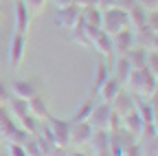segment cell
<instances>
[{"instance_id":"obj_29","label":"cell","mask_w":158,"mask_h":156,"mask_svg":"<svg viewBox=\"0 0 158 156\" xmlns=\"http://www.w3.org/2000/svg\"><path fill=\"white\" fill-rule=\"evenodd\" d=\"M7 154L9 156H29L27 150H24V145H20V143H9L7 145Z\"/></svg>"},{"instance_id":"obj_26","label":"cell","mask_w":158,"mask_h":156,"mask_svg":"<svg viewBox=\"0 0 158 156\" xmlns=\"http://www.w3.org/2000/svg\"><path fill=\"white\" fill-rule=\"evenodd\" d=\"M11 123H13V119H11L9 108H7V106H0V134H5V130H7Z\"/></svg>"},{"instance_id":"obj_23","label":"cell","mask_w":158,"mask_h":156,"mask_svg":"<svg viewBox=\"0 0 158 156\" xmlns=\"http://www.w3.org/2000/svg\"><path fill=\"white\" fill-rule=\"evenodd\" d=\"M9 112L15 116V119H22L24 114H29V99L11 97V99H9Z\"/></svg>"},{"instance_id":"obj_21","label":"cell","mask_w":158,"mask_h":156,"mask_svg":"<svg viewBox=\"0 0 158 156\" xmlns=\"http://www.w3.org/2000/svg\"><path fill=\"white\" fill-rule=\"evenodd\" d=\"M90 143H92L94 154H97V152H106V150L110 147V132H108V130H94Z\"/></svg>"},{"instance_id":"obj_25","label":"cell","mask_w":158,"mask_h":156,"mask_svg":"<svg viewBox=\"0 0 158 156\" xmlns=\"http://www.w3.org/2000/svg\"><path fill=\"white\" fill-rule=\"evenodd\" d=\"M145 68L158 79V51L156 48H149V53H147V62H145Z\"/></svg>"},{"instance_id":"obj_20","label":"cell","mask_w":158,"mask_h":156,"mask_svg":"<svg viewBox=\"0 0 158 156\" xmlns=\"http://www.w3.org/2000/svg\"><path fill=\"white\" fill-rule=\"evenodd\" d=\"M29 112H31L33 116H37L40 121H44L46 116L51 114L48 108H46V103H44V99H42L40 95H35V97H31V99H29Z\"/></svg>"},{"instance_id":"obj_37","label":"cell","mask_w":158,"mask_h":156,"mask_svg":"<svg viewBox=\"0 0 158 156\" xmlns=\"http://www.w3.org/2000/svg\"><path fill=\"white\" fill-rule=\"evenodd\" d=\"M73 5H79V7H86L88 0H73Z\"/></svg>"},{"instance_id":"obj_9","label":"cell","mask_w":158,"mask_h":156,"mask_svg":"<svg viewBox=\"0 0 158 156\" xmlns=\"http://www.w3.org/2000/svg\"><path fill=\"white\" fill-rule=\"evenodd\" d=\"M92 132H94V128H92L88 121L70 123V143H75V145L90 143V139H92Z\"/></svg>"},{"instance_id":"obj_28","label":"cell","mask_w":158,"mask_h":156,"mask_svg":"<svg viewBox=\"0 0 158 156\" xmlns=\"http://www.w3.org/2000/svg\"><path fill=\"white\" fill-rule=\"evenodd\" d=\"M24 150H27V154H29V156H44V154H42V150H40V145H37V141H35V136H29V139H27Z\"/></svg>"},{"instance_id":"obj_17","label":"cell","mask_w":158,"mask_h":156,"mask_svg":"<svg viewBox=\"0 0 158 156\" xmlns=\"http://www.w3.org/2000/svg\"><path fill=\"white\" fill-rule=\"evenodd\" d=\"M112 62H114V77L121 84H125L130 73H132V64L127 60V55H116V60H112Z\"/></svg>"},{"instance_id":"obj_7","label":"cell","mask_w":158,"mask_h":156,"mask_svg":"<svg viewBox=\"0 0 158 156\" xmlns=\"http://www.w3.org/2000/svg\"><path fill=\"white\" fill-rule=\"evenodd\" d=\"M112 44H114V55H127L136 40H134V29H123V31H118L112 35Z\"/></svg>"},{"instance_id":"obj_30","label":"cell","mask_w":158,"mask_h":156,"mask_svg":"<svg viewBox=\"0 0 158 156\" xmlns=\"http://www.w3.org/2000/svg\"><path fill=\"white\" fill-rule=\"evenodd\" d=\"M147 27H149L154 33H158V9L147 11Z\"/></svg>"},{"instance_id":"obj_31","label":"cell","mask_w":158,"mask_h":156,"mask_svg":"<svg viewBox=\"0 0 158 156\" xmlns=\"http://www.w3.org/2000/svg\"><path fill=\"white\" fill-rule=\"evenodd\" d=\"M125 156H145V154H143V145L136 143V141L130 143V145L125 147Z\"/></svg>"},{"instance_id":"obj_41","label":"cell","mask_w":158,"mask_h":156,"mask_svg":"<svg viewBox=\"0 0 158 156\" xmlns=\"http://www.w3.org/2000/svg\"><path fill=\"white\" fill-rule=\"evenodd\" d=\"M0 141H2V134H0Z\"/></svg>"},{"instance_id":"obj_8","label":"cell","mask_w":158,"mask_h":156,"mask_svg":"<svg viewBox=\"0 0 158 156\" xmlns=\"http://www.w3.org/2000/svg\"><path fill=\"white\" fill-rule=\"evenodd\" d=\"M110 112H112V106L106 103V101H99L94 103V110L90 114L88 123L94 128V130H108V119H110Z\"/></svg>"},{"instance_id":"obj_40","label":"cell","mask_w":158,"mask_h":156,"mask_svg":"<svg viewBox=\"0 0 158 156\" xmlns=\"http://www.w3.org/2000/svg\"><path fill=\"white\" fill-rule=\"evenodd\" d=\"M88 5H94V7H97V5H99V0H88Z\"/></svg>"},{"instance_id":"obj_33","label":"cell","mask_w":158,"mask_h":156,"mask_svg":"<svg viewBox=\"0 0 158 156\" xmlns=\"http://www.w3.org/2000/svg\"><path fill=\"white\" fill-rule=\"evenodd\" d=\"M24 5H27L31 11H42L44 5H46V0H24Z\"/></svg>"},{"instance_id":"obj_5","label":"cell","mask_w":158,"mask_h":156,"mask_svg":"<svg viewBox=\"0 0 158 156\" xmlns=\"http://www.w3.org/2000/svg\"><path fill=\"white\" fill-rule=\"evenodd\" d=\"M110 64H108V60L106 57H101V55H97V62H94V70H92V84H90V92L92 95H97L99 92V88H101L108 79H110Z\"/></svg>"},{"instance_id":"obj_12","label":"cell","mask_w":158,"mask_h":156,"mask_svg":"<svg viewBox=\"0 0 158 156\" xmlns=\"http://www.w3.org/2000/svg\"><path fill=\"white\" fill-rule=\"evenodd\" d=\"M143 125H145V121L141 119V114L136 112V108H134L130 114H125V116H123V130H125V132H130L134 139H138V136L143 134Z\"/></svg>"},{"instance_id":"obj_22","label":"cell","mask_w":158,"mask_h":156,"mask_svg":"<svg viewBox=\"0 0 158 156\" xmlns=\"http://www.w3.org/2000/svg\"><path fill=\"white\" fill-rule=\"evenodd\" d=\"M94 99L90 97V99H86L81 106H79L75 112H73V119H70V123H79V121H88L90 119V114H92V110H94Z\"/></svg>"},{"instance_id":"obj_13","label":"cell","mask_w":158,"mask_h":156,"mask_svg":"<svg viewBox=\"0 0 158 156\" xmlns=\"http://www.w3.org/2000/svg\"><path fill=\"white\" fill-rule=\"evenodd\" d=\"M81 20L88 27H92V29H101V24H103V9H99L94 5L81 7Z\"/></svg>"},{"instance_id":"obj_4","label":"cell","mask_w":158,"mask_h":156,"mask_svg":"<svg viewBox=\"0 0 158 156\" xmlns=\"http://www.w3.org/2000/svg\"><path fill=\"white\" fill-rule=\"evenodd\" d=\"M79 18H81V7L79 5H64V7H59L57 13H55V22L59 27H66V29H75L77 22H79Z\"/></svg>"},{"instance_id":"obj_16","label":"cell","mask_w":158,"mask_h":156,"mask_svg":"<svg viewBox=\"0 0 158 156\" xmlns=\"http://www.w3.org/2000/svg\"><path fill=\"white\" fill-rule=\"evenodd\" d=\"M110 106H112V110H114L116 114L125 116V114H130V112L134 110V97H130V95H125V92L121 90V92L114 97V101H112Z\"/></svg>"},{"instance_id":"obj_11","label":"cell","mask_w":158,"mask_h":156,"mask_svg":"<svg viewBox=\"0 0 158 156\" xmlns=\"http://www.w3.org/2000/svg\"><path fill=\"white\" fill-rule=\"evenodd\" d=\"M127 15H130V29L141 31V29L147 27V9L141 7L138 2H134V5L127 7Z\"/></svg>"},{"instance_id":"obj_19","label":"cell","mask_w":158,"mask_h":156,"mask_svg":"<svg viewBox=\"0 0 158 156\" xmlns=\"http://www.w3.org/2000/svg\"><path fill=\"white\" fill-rule=\"evenodd\" d=\"M147 53H149V48L134 44V48L127 53V60H130L132 68H145V62H147Z\"/></svg>"},{"instance_id":"obj_36","label":"cell","mask_w":158,"mask_h":156,"mask_svg":"<svg viewBox=\"0 0 158 156\" xmlns=\"http://www.w3.org/2000/svg\"><path fill=\"white\" fill-rule=\"evenodd\" d=\"M68 156H88V154H84V152H79V150H73V152H68Z\"/></svg>"},{"instance_id":"obj_3","label":"cell","mask_w":158,"mask_h":156,"mask_svg":"<svg viewBox=\"0 0 158 156\" xmlns=\"http://www.w3.org/2000/svg\"><path fill=\"white\" fill-rule=\"evenodd\" d=\"M44 121H46L48 130L53 132V139H55V143H57L59 147H66V145L70 143V121L57 119V116H53V114H48Z\"/></svg>"},{"instance_id":"obj_18","label":"cell","mask_w":158,"mask_h":156,"mask_svg":"<svg viewBox=\"0 0 158 156\" xmlns=\"http://www.w3.org/2000/svg\"><path fill=\"white\" fill-rule=\"evenodd\" d=\"M147 75H149L147 68H132V73H130V77H127V82H125V84H127L136 95H141L143 84H145V79H147Z\"/></svg>"},{"instance_id":"obj_15","label":"cell","mask_w":158,"mask_h":156,"mask_svg":"<svg viewBox=\"0 0 158 156\" xmlns=\"http://www.w3.org/2000/svg\"><path fill=\"white\" fill-rule=\"evenodd\" d=\"M121 88H123V84L116 79V77H110V79L99 88V97H101V101H106V103H112L114 101V97L121 92Z\"/></svg>"},{"instance_id":"obj_6","label":"cell","mask_w":158,"mask_h":156,"mask_svg":"<svg viewBox=\"0 0 158 156\" xmlns=\"http://www.w3.org/2000/svg\"><path fill=\"white\" fill-rule=\"evenodd\" d=\"M92 48L97 51V55L106 57V60H114V44H112V35L103 29H99L92 37Z\"/></svg>"},{"instance_id":"obj_1","label":"cell","mask_w":158,"mask_h":156,"mask_svg":"<svg viewBox=\"0 0 158 156\" xmlns=\"http://www.w3.org/2000/svg\"><path fill=\"white\" fill-rule=\"evenodd\" d=\"M103 31H108L110 35L123 31V29H130V15H127V9L123 7H110V9H103V24H101Z\"/></svg>"},{"instance_id":"obj_2","label":"cell","mask_w":158,"mask_h":156,"mask_svg":"<svg viewBox=\"0 0 158 156\" xmlns=\"http://www.w3.org/2000/svg\"><path fill=\"white\" fill-rule=\"evenodd\" d=\"M24 55H27V33L15 31L9 42V66L13 70H18L24 62Z\"/></svg>"},{"instance_id":"obj_34","label":"cell","mask_w":158,"mask_h":156,"mask_svg":"<svg viewBox=\"0 0 158 156\" xmlns=\"http://www.w3.org/2000/svg\"><path fill=\"white\" fill-rule=\"evenodd\" d=\"M141 7H145L147 11H152V9H158V0H136Z\"/></svg>"},{"instance_id":"obj_32","label":"cell","mask_w":158,"mask_h":156,"mask_svg":"<svg viewBox=\"0 0 158 156\" xmlns=\"http://www.w3.org/2000/svg\"><path fill=\"white\" fill-rule=\"evenodd\" d=\"M9 99H11V90L7 88V84L0 82V106H7Z\"/></svg>"},{"instance_id":"obj_39","label":"cell","mask_w":158,"mask_h":156,"mask_svg":"<svg viewBox=\"0 0 158 156\" xmlns=\"http://www.w3.org/2000/svg\"><path fill=\"white\" fill-rule=\"evenodd\" d=\"M97 156H112V154H110V150H106V152H97Z\"/></svg>"},{"instance_id":"obj_38","label":"cell","mask_w":158,"mask_h":156,"mask_svg":"<svg viewBox=\"0 0 158 156\" xmlns=\"http://www.w3.org/2000/svg\"><path fill=\"white\" fill-rule=\"evenodd\" d=\"M57 2H59V7H64V5H70L73 0H57Z\"/></svg>"},{"instance_id":"obj_24","label":"cell","mask_w":158,"mask_h":156,"mask_svg":"<svg viewBox=\"0 0 158 156\" xmlns=\"http://www.w3.org/2000/svg\"><path fill=\"white\" fill-rule=\"evenodd\" d=\"M18 123H20V128H22L24 132H29L31 136H35V134L40 132V125H42V121H40L37 116H33L31 112H29V114H24L22 119H18Z\"/></svg>"},{"instance_id":"obj_35","label":"cell","mask_w":158,"mask_h":156,"mask_svg":"<svg viewBox=\"0 0 158 156\" xmlns=\"http://www.w3.org/2000/svg\"><path fill=\"white\" fill-rule=\"evenodd\" d=\"M48 156H68V150H66V147H55Z\"/></svg>"},{"instance_id":"obj_10","label":"cell","mask_w":158,"mask_h":156,"mask_svg":"<svg viewBox=\"0 0 158 156\" xmlns=\"http://www.w3.org/2000/svg\"><path fill=\"white\" fill-rule=\"evenodd\" d=\"M11 92L13 97H20V99H31V97L37 95V84L33 79H13Z\"/></svg>"},{"instance_id":"obj_14","label":"cell","mask_w":158,"mask_h":156,"mask_svg":"<svg viewBox=\"0 0 158 156\" xmlns=\"http://www.w3.org/2000/svg\"><path fill=\"white\" fill-rule=\"evenodd\" d=\"M31 22V11L24 5V0H15V31L18 33H27Z\"/></svg>"},{"instance_id":"obj_27","label":"cell","mask_w":158,"mask_h":156,"mask_svg":"<svg viewBox=\"0 0 158 156\" xmlns=\"http://www.w3.org/2000/svg\"><path fill=\"white\" fill-rule=\"evenodd\" d=\"M121 128H123V116L116 114L112 110L110 112V119H108V132H116V130H121Z\"/></svg>"}]
</instances>
